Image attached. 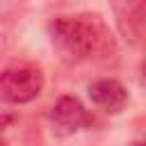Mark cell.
I'll return each instance as SVG.
<instances>
[{"mask_svg":"<svg viewBox=\"0 0 146 146\" xmlns=\"http://www.w3.org/2000/svg\"><path fill=\"white\" fill-rule=\"evenodd\" d=\"M130 146H144V144H141V141H132Z\"/></svg>","mask_w":146,"mask_h":146,"instance_id":"cell-7","label":"cell"},{"mask_svg":"<svg viewBox=\"0 0 146 146\" xmlns=\"http://www.w3.org/2000/svg\"><path fill=\"white\" fill-rule=\"evenodd\" d=\"M0 146H7V141H5V137H2V132H0Z\"/></svg>","mask_w":146,"mask_h":146,"instance_id":"cell-6","label":"cell"},{"mask_svg":"<svg viewBox=\"0 0 146 146\" xmlns=\"http://www.w3.org/2000/svg\"><path fill=\"white\" fill-rule=\"evenodd\" d=\"M52 43L71 59H94L114 50V39L98 14L57 16L48 25Z\"/></svg>","mask_w":146,"mask_h":146,"instance_id":"cell-1","label":"cell"},{"mask_svg":"<svg viewBox=\"0 0 146 146\" xmlns=\"http://www.w3.org/2000/svg\"><path fill=\"white\" fill-rule=\"evenodd\" d=\"M48 119L55 125V130L64 135H73L94 123L91 114L75 96H62L57 103H52V107L48 110Z\"/></svg>","mask_w":146,"mask_h":146,"instance_id":"cell-4","label":"cell"},{"mask_svg":"<svg viewBox=\"0 0 146 146\" xmlns=\"http://www.w3.org/2000/svg\"><path fill=\"white\" fill-rule=\"evenodd\" d=\"M89 98L96 107H100L107 114H121L128 105V91L125 87L114 78H103L89 84Z\"/></svg>","mask_w":146,"mask_h":146,"instance_id":"cell-5","label":"cell"},{"mask_svg":"<svg viewBox=\"0 0 146 146\" xmlns=\"http://www.w3.org/2000/svg\"><path fill=\"white\" fill-rule=\"evenodd\" d=\"M114 7V18L121 36L135 46L141 48L144 34H146V9L144 0H112Z\"/></svg>","mask_w":146,"mask_h":146,"instance_id":"cell-3","label":"cell"},{"mask_svg":"<svg viewBox=\"0 0 146 146\" xmlns=\"http://www.w3.org/2000/svg\"><path fill=\"white\" fill-rule=\"evenodd\" d=\"M43 89V73L34 64H16L0 71V103L23 105L34 100Z\"/></svg>","mask_w":146,"mask_h":146,"instance_id":"cell-2","label":"cell"}]
</instances>
